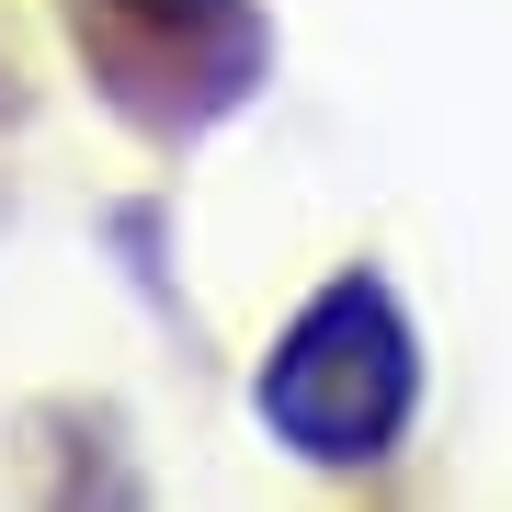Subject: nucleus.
<instances>
[{"instance_id":"obj_1","label":"nucleus","mask_w":512,"mask_h":512,"mask_svg":"<svg viewBox=\"0 0 512 512\" xmlns=\"http://www.w3.org/2000/svg\"><path fill=\"white\" fill-rule=\"evenodd\" d=\"M251 410L262 433L285 444L296 467H387L410 444L421 421V330L399 308V285L376 274V262H353V274H330L308 308L274 330V353H262L251 376Z\"/></svg>"},{"instance_id":"obj_2","label":"nucleus","mask_w":512,"mask_h":512,"mask_svg":"<svg viewBox=\"0 0 512 512\" xmlns=\"http://www.w3.org/2000/svg\"><path fill=\"white\" fill-rule=\"evenodd\" d=\"M57 23L148 148L217 137L274 80V12L262 0H57Z\"/></svg>"}]
</instances>
